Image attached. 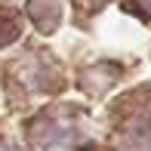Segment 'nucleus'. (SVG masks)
<instances>
[{
  "instance_id": "nucleus-1",
  "label": "nucleus",
  "mask_w": 151,
  "mask_h": 151,
  "mask_svg": "<svg viewBox=\"0 0 151 151\" xmlns=\"http://www.w3.org/2000/svg\"><path fill=\"white\" fill-rule=\"evenodd\" d=\"M114 151H151V108L139 111L120 127Z\"/></svg>"
},
{
  "instance_id": "nucleus-2",
  "label": "nucleus",
  "mask_w": 151,
  "mask_h": 151,
  "mask_svg": "<svg viewBox=\"0 0 151 151\" xmlns=\"http://www.w3.org/2000/svg\"><path fill=\"white\" fill-rule=\"evenodd\" d=\"M28 19L37 25V31L52 34L62 19V3L59 0H28Z\"/></svg>"
},
{
  "instance_id": "nucleus-3",
  "label": "nucleus",
  "mask_w": 151,
  "mask_h": 151,
  "mask_svg": "<svg viewBox=\"0 0 151 151\" xmlns=\"http://www.w3.org/2000/svg\"><path fill=\"white\" fill-rule=\"evenodd\" d=\"M19 34H22V22H19V16H16V12L0 9V46L16 43Z\"/></svg>"
},
{
  "instance_id": "nucleus-4",
  "label": "nucleus",
  "mask_w": 151,
  "mask_h": 151,
  "mask_svg": "<svg viewBox=\"0 0 151 151\" xmlns=\"http://www.w3.org/2000/svg\"><path fill=\"white\" fill-rule=\"evenodd\" d=\"M133 9H136V12H142V16H148V19H151V0H133Z\"/></svg>"
},
{
  "instance_id": "nucleus-5",
  "label": "nucleus",
  "mask_w": 151,
  "mask_h": 151,
  "mask_svg": "<svg viewBox=\"0 0 151 151\" xmlns=\"http://www.w3.org/2000/svg\"><path fill=\"white\" fill-rule=\"evenodd\" d=\"M93 3H102V0H93Z\"/></svg>"
}]
</instances>
